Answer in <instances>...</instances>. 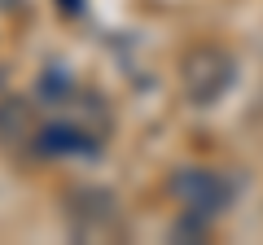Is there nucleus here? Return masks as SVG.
Instances as JSON below:
<instances>
[{
    "mask_svg": "<svg viewBox=\"0 0 263 245\" xmlns=\"http://www.w3.org/2000/svg\"><path fill=\"white\" fill-rule=\"evenodd\" d=\"M237 84V57L219 44H193L180 57V92L189 96V105L211 110L219 105Z\"/></svg>",
    "mask_w": 263,
    "mask_h": 245,
    "instance_id": "f257e3e1",
    "label": "nucleus"
},
{
    "mask_svg": "<svg viewBox=\"0 0 263 245\" xmlns=\"http://www.w3.org/2000/svg\"><path fill=\"white\" fill-rule=\"evenodd\" d=\"M171 197L184 215H202V219H219L233 206V179L219 175L215 167H180L171 175Z\"/></svg>",
    "mask_w": 263,
    "mask_h": 245,
    "instance_id": "f03ea898",
    "label": "nucleus"
},
{
    "mask_svg": "<svg viewBox=\"0 0 263 245\" xmlns=\"http://www.w3.org/2000/svg\"><path fill=\"white\" fill-rule=\"evenodd\" d=\"M66 223L79 241H114L123 232V210L105 189H75L66 197Z\"/></svg>",
    "mask_w": 263,
    "mask_h": 245,
    "instance_id": "7ed1b4c3",
    "label": "nucleus"
},
{
    "mask_svg": "<svg viewBox=\"0 0 263 245\" xmlns=\"http://www.w3.org/2000/svg\"><path fill=\"white\" fill-rule=\"evenodd\" d=\"M40 132H44V118L27 96H0V149H35Z\"/></svg>",
    "mask_w": 263,
    "mask_h": 245,
    "instance_id": "20e7f679",
    "label": "nucleus"
},
{
    "mask_svg": "<svg viewBox=\"0 0 263 245\" xmlns=\"http://www.w3.org/2000/svg\"><path fill=\"white\" fill-rule=\"evenodd\" d=\"M27 9V0H0V13H22Z\"/></svg>",
    "mask_w": 263,
    "mask_h": 245,
    "instance_id": "39448f33",
    "label": "nucleus"
}]
</instances>
